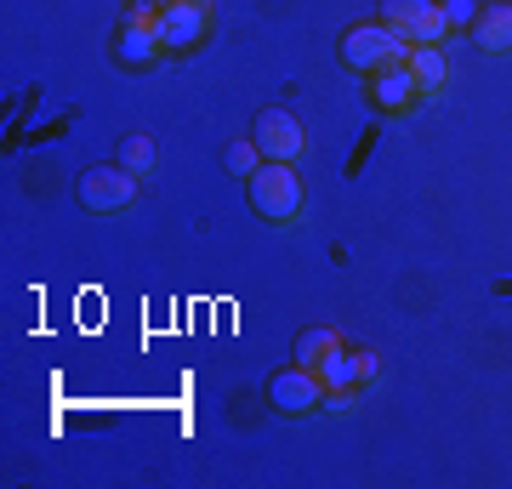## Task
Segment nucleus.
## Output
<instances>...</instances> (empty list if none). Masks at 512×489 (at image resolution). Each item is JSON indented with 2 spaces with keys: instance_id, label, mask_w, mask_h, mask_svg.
Returning a JSON list of instances; mask_svg holds the SVG:
<instances>
[{
  "instance_id": "1",
  "label": "nucleus",
  "mask_w": 512,
  "mask_h": 489,
  "mask_svg": "<svg viewBox=\"0 0 512 489\" xmlns=\"http://www.w3.org/2000/svg\"><path fill=\"white\" fill-rule=\"evenodd\" d=\"M245 194H251V211L262 222H296L302 217V177H296L291 160H262L245 177Z\"/></svg>"
},
{
  "instance_id": "2",
  "label": "nucleus",
  "mask_w": 512,
  "mask_h": 489,
  "mask_svg": "<svg viewBox=\"0 0 512 489\" xmlns=\"http://www.w3.org/2000/svg\"><path fill=\"white\" fill-rule=\"evenodd\" d=\"M404 52H410V40H399L387 23H359V29L342 35V63L353 74H365V80L376 69H387V63H404Z\"/></svg>"
},
{
  "instance_id": "3",
  "label": "nucleus",
  "mask_w": 512,
  "mask_h": 489,
  "mask_svg": "<svg viewBox=\"0 0 512 489\" xmlns=\"http://www.w3.org/2000/svg\"><path fill=\"white\" fill-rule=\"evenodd\" d=\"M154 29H160L165 57L194 52L205 40V29H211V0H165L160 12H154Z\"/></svg>"
},
{
  "instance_id": "4",
  "label": "nucleus",
  "mask_w": 512,
  "mask_h": 489,
  "mask_svg": "<svg viewBox=\"0 0 512 489\" xmlns=\"http://www.w3.org/2000/svg\"><path fill=\"white\" fill-rule=\"evenodd\" d=\"M268 404H274L279 416H319L325 410V381L308 364H291V370H279L268 381Z\"/></svg>"
},
{
  "instance_id": "5",
  "label": "nucleus",
  "mask_w": 512,
  "mask_h": 489,
  "mask_svg": "<svg viewBox=\"0 0 512 489\" xmlns=\"http://www.w3.org/2000/svg\"><path fill=\"white\" fill-rule=\"evenodd\" d=\"M251 143L262 148V160H302V148H308V131L296 120L291 109H262L251 120Z\"/></svg>"
},
{
  "instance_id": "6",
  "label": "nucleus",
  "mask_w": 512,
  "mask_h": 489,
  "mask_svg": "<svg viewBox=\"0 0 512 489\" xmlns=\"http://www.w3.org/2000/svg\"><path fill=\"white\" fill-rule=\"evenodd\" d=\"M137 182L143 177H131L120 160L92 165V171L80 177V205H86V211H126V205L137 200Z\"/></svg>"
},
{
  "instance_id": "7",
  "label": "nucleus",
  "mask_w": 512,
  "mask_h": 489,
  "mask_svg": "<svg viewBox=\"0 0 512 489\" xmlns=\"http://www.w3.org/2000/svg\"><path fill=\"white\" fill-rule=\"evenodd\" d=\"M114 57H120V69H148V63H160L165 46H160L154 18L126 12V18H120V35H114Z\"/></svg>"
},
{
  "instance_id": "8",
  "label": "nucleus",
  "mask_w": 512,
  "mask_h": 489,
  "mask_svg": "<svg viewBox=\"0 0 512 489\" xmlns=\"http://www.w3.org/2000/svg\"><path fill=\"white\" fill-rule=\"evenodd\" d=\"M427 97V91L416 86V74L404 69V63H387V69L370 74V109L376 114H410Z\"/></svg>"
},
{
  "instance_id": "9",
  "label": "nucleus",
  "mask_w": 512,
  "mask_h": 489,
  "mask_svg": "<svg viewBox=\"0 0 512 489\" xmlns=\"http://www.w3.org/2000/svg\"><path fill=\"white\" fill-rule=\"evenodd\" d=\"M467 35H473V46H478V52L507 57V52H512V6H507V0H495V6H484V12H478V23L467 29Z\"/></svg>"
},
{
  "instance_id": "10",
  "label": "nucleus",
  "mask_w": 512,
  "mask_h": 489,
  "mask_svg": "<svg viewBox=\"0 0 512 489\" xmlns=\"http://www.w3.org/2000/svg\"><path fill=\"white\" fill-rule=\"evenodd\" d=\"M404 69L416 74L421 91H439L444 80H450V63H444L439 46H410V52H404Z\"/></svg>"
},
{
  "instance_id": "11",
  "label": "nucleus",
  "mask_w": 512,
  "mask_h": 489,
  "mask_svg": "<svg viewBox=\"0 0 512 489\" xmlns=\"http://www.w3.org/2000/svg\"><path fill=\"white\" fill-rule=\"evenodd\" d=\"M120 165H126L131 177H154V165H160V148H154V137L148 131H126L120 137Z\"/></svg>"
},
{
  "instance_id": "12",
  "label": "nucleus",
  "mask_w": 512,
  "mask_h": 489,
  "mask_svg": "<svg viewBox=\"0 0 512 489\" xmlns=\"http://www.w3.org/2000/svg\"><path fill=\"white\" fill-rule=\"evenodd\" d=\"M336 347H342V336H336V330H330V325H313V330H302V336H296V364L319 370V364H325Z\"/></svg>"
},
{
  "instance_id": "13",
  "label": "nucleus",
  "mask_w": 512,
  "mask_h": 489,
  "mask_svg": "<svg viewBox=\"0 0 512 489\" xmlns=\"http://www.w3.org/2000/svg\"><path fill=\"white\" fill-rule=\"evenodd\" d=\"M427 6H433V0H382V23L399 40H410V29H416V18L427 12Z\"/></svg>"
},
{
  "instance_id": "14",
  "label": "nucleus",
  "mask_w": 512,
  "mask_h": 489,
  "mask_svg": "<svg viewBox=\"0 0 512 489\" xmlns=\"http://www.w3.org/2000/svg\"><path fill=\"white\" fill-rule=\"evenodd\" d=\"M444 35H450V23H444V6L433 0V6L416 18V29H410V46H439Z\"/></svg>"
},
{
  "instance_id": "15",
  "label": "nucleus",
  "mask_w": 512,
  "mask_h": 489,
  "mask_svg": "<svg viewBox=\"0 0 512 489\" xmlns=\"http://www.w3.org/2000/svg\"><path fill=\"white\" fill-rule=\"evenodd\" d=\"M222 165H228V171H234L239 182H245V177L256 171V165H262V148H256L251 137H239V143H228V148H222Z\"/></svg>"
},
{
  "instance_id": "16",
  "label": "nucleus",
  "mask_w": 512,
  "mask_h": 489,
  "mask_svg": "<svg viewBox=\"0 0 512 489\" xmlns=\"http://www.w3.org/2000/svg\"><path fill=\"white\" fill-rule=\"evenodd\" d=\"M444 6V23H450V35H461V29H473L478 12H484V0H439Z\"/></svg>"
},
{
  "instance_id": "17",
  "label": "nucleus",
  "mask_w": 512,
  "mask_h": 489,
  "mask_svg": "<svg viewBox=\"0 0 512 489\" xmlns=\"http://www.w3.org/2000/svg\"><path fill=\"white\" fill-rule=\"evenodd\" d=\"M325 410H330V416H348V410H353V393H325Z\"/></svg>"
},
{
  "instance_id": "18",
  "label": "nucleus",
  "mask_w": 512,
  "mask_h": 489,
  "mask_svg": "<svg viewBox=\"0 0 512 489\" xmlns=\"http://www.w3.org/2000/svg\"><path fill=\"white\" fill-rule=\"evenodd\" d=\"M160 6H165V0H126V12H143V18H154Z\"/></svg>"
}]
</instances>
